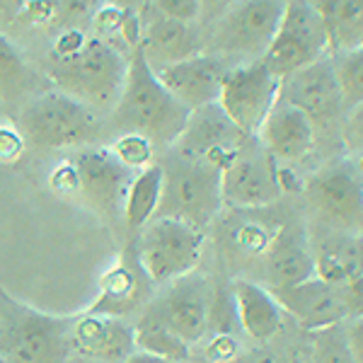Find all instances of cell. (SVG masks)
<instances>
[{
    "instance_id": "cell-1",
    "label": "cell",
    "mask_w": 363,
    "mask_h": 363,
    "mask_svg": "<svg viewBox=\"0 0 363 363\" xmlns=\"http://www.w3.org/2000/svg\"><path fill=\"white\" fill-rule=\"evenodd\" d=\"M131 54L68 27L51 46L49 78L54 87L95 112H112L121 97Z\"/></svg>"
},
{
    "instance_id": "cell-2",
    "label": "cell",
    "mask_w": 363,
    "mask_h": 363,
    "mask_svg": "<svg viewBox=\"0 0 363 363\" xmlns=\"http://www.w3.org/2000/svg\"><path fill=\"white\" fill-rule=\"evenodd\" d=\"M189 109L162 85L140 49L131 54L126 83L112 109L119 133H143L157 145L172 148L189 121Z\"/></svg>"
},
{
    "instance_id": "cell-3",
    "label": "cell",
    "mask_w": 363,
    "mask_h": 363,
    "mask_svg": "<svg viewBox=\"0 0 363 363\" xmlns=\"http://www.w3.org/2000/svg\"><path fill=\"white\" fill-rule=\"evenodd\" d=\"M73 320L39 313L0 291V356L8 363H66Z\"/></svg>"
},
{
    "instance_id": "cell-4",
    "label": "cell",
    "mask_w": 363,
    "mask_h": 363,
    "mask_svg": "<svg viewBox=\"0 0 363 363\" xmlns=\"http://www.w3.org/2000/svg\"><path fill=\"white\" fill-rule=\"evenodd\" d=\"M20 131L37 148H87L99 133V119L92 107L51 87L22 109Z\"/></svg>"
},
{
    "instance_id": "cell-5",
    "label": "cell",
    "mask_w": 363,
    "mask_h": 363,
    "mask_svg": "<svg viewBox=\"0 0 363 363\" xmlns=\"http://www.w3.org/2000/svg\"><path fill=\"white\" fill-rule=\"evenodd\" d=\"M289 0H233L213 22L211 51L233 66L264 58Z\"/></svg>"
},
{
    "instance_id": "cell-6",
    "label": "cell",
    "mask_w": 363,
    "mask_h": 363,
    "mask_svg": "<svg viewBox=\"0 0 363 363\" xmlns=\"http://www.w3.org/2000/svg\"><path fill=\"white\" fill-rule=\"evenodd\" d=\"M133 245L148 279L155 286H167L196 272L206 245V233L186 220L160 216L138 233Z\"/></svg>"
},
{
    "instance_id": "cell-7",
    "label": "cell",
    "mask_w": 363,
    "mask_h": 363,
    "mask_svg": "<svg viewBox=\"0 0 363 363\" xmlns=\"http://www.w3.org/2000/svg\"><path fill=\"white\" fill-rule=\"evenodd\" d=\"M330 32L313 0H289L277 37L264 54V63L272 68V73L284 83L298 70L330 58Z\"/></svg>"
},
{
    "instance_id": "cell-8",
    "label": "cell",
    "mask_w": 363,
    "mask_h": 363,
    "mask_svg": "<svg viewBox=\"0 0 363 363\" xmlns=\"http://www.w3.org/2000/svg\"><path fill=\"white\" fill-rule=\"evenodd\" d=\"M162 167H165V191L157 218L160 216L179 218L203 230L223 208L220 169L177 153H172L169 165Z\"/></svg>"
},
{
    "instance_id": "cell-9",
    "label": "cell",
    "mask_w": 363,
    "mask_h": 363,
    "mask_svg": "<svg viewBox=\"0 0 363 363\" xmlns=\"http://www.w3.org/2000/svg\"><path fill=\"white\" fill-rule=\"evenodd\" d=\"M303 191L325 225L342 235H363V174L354 160H339L318 169Z\"/></svg>"
},
{
    "instance_id": "cell-10",
    "label": "cell",
    "mask_w": 363,
    "mask_h": 363,
    "mask_svg": "<svg viewBox=\"0 0 363 363\" xmlns=\"http://www.w3.org/2000/svg\"><path fill=\"white\" fill-rule=\"evenodd\" d=\"M279 99L281 78L272 73L264 58H257L230 68L220 90L218 107L245 136H257Z\"/></svg>"
},
{
    "instance_id": "cell-11",
    "label": "cell",
    "mask_w": 363,
    "mask_h": 363,
    "mask_svg": "<svg viewBox=\"0 0 363 363\" xmlns=\"http://www.w3.org/2000/svg\"><path fill=\"white\" fill-rule=\"evenodd\" d=\"M284 191L279 165L257 136H247L220 172L223 206L264 208Z\"/></svg>"
},
{
    "instance_id": "cell-12",
    "label": "cell",
    "mask_w": 363,
    "mask_h": 363,
    "mask_svg": "<svg viewBox=\"0 0 363 363\" xmlns=\"http://www.w3.org/2000/svg\"><path fill=\"white\" fill-rule=\"evenodd\" d=\"M70 162L78 172V196L87 206L109 220L124 218L128 186L136 172L121 165L112 148L99 145L78 148Z\"/></svg>"
},
{
    "instance_id": "cell-13",
    "label": "cell",
    "mask_w": 363,
    "mask_h": 363,
    "mask_svg": "<svg viewBox=\"0 0 363 363\" xmlns=\"http://www.w3.org/2000/svg\"><path fill=\"white\" fill-rule=\"evenodd\" d=\"M145 308L191 347V344L201 342L208 332L211 313H213L211 284L199 272H191L167 284L162 294L153 298Z\"/></svg>"
},
{
    "instance_id": "cell-14",
    "label": "cell",
    "mask_w": 363,
    "mask_h": 363,
    "mask_svg": "<svg viewBox=\"0 0 363 363\" xmlns=\"http://www.w3.org/2000/svg\"><path fill=\"white\" fill-rule=\"evenodd\" d=\"M281 99L306 112L318 131L320 128H332L337 121H344V116L349 112L332 56L322 58V61L286 78L281 83Z\"/></svg>"
},
{
    "instance_id": "cell-15",
    "label": "cell",
    "mask_w": 363,
    "mask_h": 363,
    "mask_svg": "<svg viewBox=\"0 0 363 363\" xmlns=\"http://www.w3.org/2000/svg\"><path fill=\"white\" fill-rule=\"evenodd\" d=\"M245 138L247 136L228 119V114L218 104H208L189 114V121L172 150L182 157L206 162L223 172V167L238 153Z\"/></svg>"
},
{
    "instance_id": "cell-16",
    "label": "cell",
    "mask_w": 363,
    "mask_h": 363,
    "mask_svg": "<svg viewBox=\"0 0 363 363\" xmlns=\"http://www.w3.org/2000/svg\"><path fill=\"white\" fill-rule=\"evenodd\" d=\"M153 281L143 272L136 255V245H128L121 257L99 279V291L85 313L109 315V318H128L136 310L150 303Z\"/></svg>"
},
{
    "instance_id": "cell-17",
    "label": "cell",
    "mask_w": 363,
    "mask_h": 363,
    "mask_svg": "<svg viewBox=\"0 0 363 363\" xmlns=\"http://www.w3.org/2000/svg\"><path fill=\"white\" fill-rule=\"evenodd\" d=\"M230 68L233 63L228 58L213 54V51H201V54L177 61L172 66L153 70L162 80V85L189 112H194V109L208 107V104H218L220 90H223Z\"/></svg>"
},
{
    "instance_id": "cell-18",
    "label": "cell",
    "mask_w": 363,
    "mask_h": 363,
    "mask_svg": "<svg viewBox=\"0 0 363 363\" xmlns=\"http://www.w3.org/2000/svg\"><path fill=\"white\" fill-rule=\"evenodd\" d=\"M272 294L277 296L281 310L291 315L308 332H320L327 327L342 325L349 315L344 289L320 277H313L284 291H272Z\"/></svg>"
},
{
    "instance_id": "cell-19",
    "label": "cell",
    "mask_w": 363,
    "mask_h": 363,
    "mask_svg": "<svg viewBox=\"0 0 363 363\" xmlns=\"http://www.w3.org/2000/svg\"><path fill=\"white\" fill-rule=\"evenodd\" d=\"M73 354L92 363H124L136 351L133 325L121 318L83 313L73 320Z\"/></svg>"
},
{
    "instance_id": "cell-20",
    "label": "cell",
    "mask_w": 363,
    "mask_h": 363,
    "mask_svg": "<svg viewBox=\"0 0 363 363\" xmlns=\"http://www.w3.org/2000/svg\"><path fill=\"white\" fill-rule=\"evenodd\" d=\"M264 277L269 291H284L318 277L315 252L310 250L308 235L298 225H284L277 235H272L264 252Z\"/></svg>"
},
{
    "instance_id": "cell-21",
    "label": "cell",
    "mask_w": 363,
    "mask_h": 363,
    "mask_svg": "<svg viewBox=\"0 0 363 363\" xmlns=\"http://www.w3.org/2000/svg\"><path fill=\"white\" fill-rule=\"evenodd\" d=\"M257 138L277 162H296L313 153L318 128L313 126L306 112L279 99L272 114L267 116L264 126L257 133Z\"/></svg>"
},
{
    "instance_id": "cell-22",
    "label": "cell",
    "mask_w": 363,
    "mask_h": 363,
    "mask_svg": "<svg viewBox=\"0 0 363 363\" xmlns=\"http://www.w3.org/2000/svg\"><path fill=\"white\" fill-rule=\"evenodd\" d=\"M140 51L148 58L155 70L172 66L177 61L191 58L203 51V39L194 25H186L179 20L155 15L153 20L143 22V39Z\"/></svg>"
},
{
    "instance_id": "cell-23",
    "label": "cell",
    "mask_w": 363,
    "mask_h": 363,
    "mask_svg": "<svg viewBox=\"0 0 363 363\" xmlns=\"http://www.w3.org/2000/svg\"><path fill=\"white\" fill-rule=\"evenodd\" d=\"M233 306L242 332L255 342H269L284 325V310L277 296L255 281H233Z\"/></svg>"
},
{
    "instance_id": "cell-24",
    "label": "cell",
    "mask_w": 363,
    "mask_h": 363,
    "mask_svg": "<svg viewBox=\"0 0 363 363\" xmlns=\"http://www.w3.org/2000/svg\"><path fill=\"white\" fill-rule=\"evenodd\" d=\"M315 267L320 279L339 289L354 284L363 277V238L339 233L337 238L325 240L315 252Z\"/></svg>"
},
{
    "instance_id": "cell-25",
    "label": "cell",
    "mask_w": 363,
    "mask_h": 363,
    "mask_svg": "<svg viewBox=\"0 0 363 363\" xmlns=\"http://www.w3.org/2000/svg\"><path fill=\"white\" fill-rule=\"evenodd\" d=\"M162 191H165V167L160 162H153L150 167L133 174L124 206V223L128 230L140 233L150 220L157 218Z\"/></svg>"
},
{
    "instance_id": "cell-26",
    "label": "cell",
    "mask_w": 363,
    "mask_h": 363,
    "mask_svg": "<svg viewBox=\"0 0 363 363\" xmlns=\"http://www.w3.org/2000/svg\"><path fill=\"white\" fill-rule=\"evenodd\" d=\"M332 39V51L363 44V0H313Z\"/></svg>"
},
{
    "instance_id": "cell-27",
    "label": "cell",
    "mask_w": 363,
    "mask_h": 363,
    "mask_svg": "<svg viewBox=\"0 0 363 363\" xmlns=\"http://www.w3.org/2000/svg\"><path fill=\"white\" fill-rule=\"evenodd\" d=\"M133 342H136V349L162 356V359L172 363H184L189 359V351H191L189 344L177 332L169 330L165 322L150 313L148 308L143 310V315L133 325Z\"/></svg>"
},
{
    "instance_id": "cell-28",
    "label": "cell",
    "mask_w": 363,
    "mask_h": 363,
    "mask_svg": "<svg viewBox=\"0 0 363 363\" xmlns=\"http://www.w3.org/2000/svg\"><path fill=\"white\" fill-rule=\"evenodd\" d=\"M37 75L20 49L0 32V99L3 102H17L34 90Z\"/></svg>"
},
{
    "instance_id": "cell-29",
    "label": "cell",
    "mask_w": 363,
    "mask_h": 363,
    "mask_svg": "<svg viewBox=\"0 0 363 363\" xmlns=\"http://www.w3.org/2000/svg\"><path fill=\"white\" fill-rule=\"evenodd\" d=\"M332 63H335V73L339 87H342L347 109L361 104L363 102V44L347 51H337L332 56Z\"/></svg>"
},
{
    "instance_id": "cell-30",
    "label": "cell",
    "mask_w": 363,
    "mask_h": 363,
    "mask_svg": "<svg viewBox=\"0 0 363 363\" xmlns=\"http://www.w3.org/2000/svg\"><path fill=\"white\" fill-rule=\"evenodd\" d=\"M112 153L131 172H140V169L153 165L155 143L150 138H145L143 133H119L112 143Z\"/></svg>"
},
{
    "instance_id": "cell-31",
    "label": "cell",
    "mask_w": 363,
    "mask_h": 363,
    "mask_svg": "<svg viewBox=\"0 0 363 363\" xmlns=\"http://www.w3.org/2000/svg\"><path fill=\"white\" fill-rule=\"evenodd\" d=\"M310 335H313V356H310L313 363H354L344 337V325L327 327Z\"/></svg>"
},
{
    "instance_id": "cell-32",
    "label": "cell",
    "mask_w": 363,
    "mask_h": 363,
    "mask_svg": "<svg viewBox=\"0 0 363 363\" xmlns=\"http://www.w3.org/2000/svg\"><path fill=\"white\" fill-rule=\"evenodd\" d=\"M153 8L157 15L186 22V25H194L199 17L203 15L201 0H153Z\"/></svg>"
},
{
    "instance_id": "cell-33",
    "label": "cell",
    "mask_w": 363,
    "mask_h": 363,
    "mask_svg": "<svg viewBox=\"0 0 363 363\" xmlns=\"http://www.w3.org/2000/svg\"><path fill=\"white\" fill-rule=\"evenodd\" d=\"M342 145L351 155H363V102L351 107L342 121Z\"/></svg>"
},
{
    "instance_id": "cell-34",
    "label": "cell",
    "mask_w": 363,
    "mask_h": 363,
    "mask_svg": "<svg viewBox=\"0 0 363 363\" xmlns=\"http://www.w3.org/2000/svg\"><path fill=\"white\" fill-rule=\"evenodd\" d=\"M58 17V5L56 0H29L22 8L17 22H22L25 27H44L49 22H54Z\"/></svg>"
},
{
    "instance_id": "cell-35",
    "label": "cell",
    "mask_w": 363,
    "mask_h": 363,
    "mask_svg": "<svg viewBox=\"0 0 363 363\" xmlns=\"http://www.w3.org/2000/svg\"><path fill=\"white\" fill-rule=\"evenodd\" d=\"M25 133L15 126H0V162H15L25 153Z\"/></svg>"
},
{
    "instance_id": "cell-36",
    "label": "cell",
    "mask_w": 363,
    "mask_h": 363,
    "mask_svg": "<svg viewBox=\"0 0 363 363\" xmlns=\"http://www.w3.org/2000/svg\"><path fill=\"white\" fill-rule=\"evenodd\" d=\"M240 356L242 354H240L238 342L228 335V332H223V335H216L206 347V359L211 363H235Z\"/></svg>"
},
{
    "instance_id": "cell-37",
    "label": "cell",
    "mask_w": 363,
    "mask_h": 363,
    "mask_svg": "<svg viewBox=\"0 0 363 363\" xmlns=\"http://www.w3.org/2000/svg\"><path fill=\"white\" fill-rule=\"evenodd\" d=\"M49 184L56 194H68V196H78V172L75 165L70 160L61 162L49 177Z\"/></svg>"
},
{
    "instance_id": "cell-38",
    "label": "cell",
    "mask_w": 363,
    "mask_h": 363,
    "mask_svg": "<svg viewBox=\"0 0 363 363\" xmlns=\"http://www.w3.org/2000/svg\"><path fill=\"white\" fill-rule=\"evenodd\" d=\"M344 337H347V347L354 363H363V313L349 320L344 325Z\"/></svg>"
},
{
    "instance_id": "cell-39",
    "label": "cell",
    "mask_w": 363,
    "mask_h": 363,
    "mask_svg": "<svg viewBox=\"0 0 363 363\" xmlns=\"http://www.w3.org/2000/svg\"><path fill=\"white\" fill-rule=\"evenodd\" d=\"M272 238L264 235L257 225H242V230L238 233V245L245 252H262L264 255Z\"/></svg>"
},
{
    "instance_id": "cell-40",
    "label": "cell",
    "mask_w": 363,
    "mask_h": 363,
    "mask_svg": "<svg viewBox=\"0 0 363 363\" xmlns=\"http://www.w3.org/2000/svg\"><path fill=\"white\" fill-rule=\"evenodd\" d=\"M235 363H296L291 356L281 354V351H272V349H257L250 351V354H242Z\"/></svg>"
},
{
    "instance_id": "cell-41",
    "label": "cell",
    "mask_w": 363,
    "mask_h": 363,
    "mask_svg": "<svg viewBox=\"0 0 363 363\" xmlns=\"http://www.w3.org/2000/svg\"><path fill=\"white\" fill-rule=\"evenodd\" d=\"M29 0H0V20H17Z\"/></svg>"
},
{
    "instance_id": "cell-42",
    "label": "cell",
    "mask_w": 363,
    "mask_h": 363,
    "mask_svg": "<svg viewBox=\"0 0 363 363\" xmlns=\"http://www.w3.org/2000/svg\"><path fill=\"white\" fill-rule=\"evenodd\" d=\"M124 363H172V361H167V359H162V356H155V354H148V351H140L136 349L131 356L124 361Z\"/></svg>"
},
{
    "instance_id": "cell-43",
    "label": "cell",
    "mask_w": 363,
    "mask_h": 363,
    "mask_svg": "<svg viewBox=\"0 0 363 363\" xmlns=\"http://www.w3.org/2000/svg\"><path fill=\"white\" fill-rule=\"evenodd\" d=\"M201 3H203V13H211L213 20H218V17L225 13V8L233 3V0H201Z\"/></svg>"
},
{
    "instance_id": "cell-44",
    "label": "cell",
    "mask_w": 363,
    "mask_h": 363,
    "mask_svg": "<svg viewBox=\"0 0 363 363\" xmlns=\"http://www.w3.org/2000/svg\"><path fill=\"white\" fill-rule=\"evenodd\" d=\"M112 3L119 5V8H124V10H133V13H136V8L143 3V0H112Z\"/></svg>"
},
{
    "instance_id": "cell-45",
    "label": "cell",
    "mask_w": 363,
    "mask_h": 363,
    "mask_svg": "<svg viewBox=\"0 0 363 363\" xmlns=\"http://www.w3.org/2000/svg\"><path fill=\"white\" fill-rule=\"evenodd\" d=\"M0 363H8V359H5V356H0Z\"/></svg>"
},
{
    "instance_id": "cell-46",
    "label": "cell",
    "mask_w": 363,
    "mask_h": 363,
    "mask_svg": "<svg viewBox=\"0 0 363 363\" xmlns=\"http://www.w3.org/2000/svg\"><path fill=\"white\" fill-rule=\"evenodd\" d=\"M87 363H92V361H87Z\"/></svg>"
}]
</instances>
